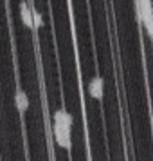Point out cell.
<instances>
[{
	"label": "cell",
	"mask_w": 153,
	"mask_h": 161,
	"mask_svg": "<svg viewBox=\"0 0 153 161\" xmlns=\"http://www.w3.org/2000/svg\"><path fill=\"white\" fill-rule=\"evenodd\" d=\"M52 134H54V141H56L61 148H70V147H72L70 127H65V125L54 121V123H52Z\"/></svg>",
	"instance_id": "6da1fadb"
},
{
	"label": "cell",
	"mask_w": 153,
	"mask_h": 161,
	"mask_svg": "<svg viewBox=\"0 0 153 161\" xmlns=\"http://www.w3.org/2000/svg\"><path fill=\"white\" fill-rule=\"evenodd\" d=\"M88 94L92 96L94 100H103V94H105V80L101 76H95L90 80L88 83Z\"/></svg>",
	"instance_id": "7a4b0ae2"
},
{
	"label": "cell",
	"mask_w": 153,
	"mask_h": 161,
	"mask_svg": "<svg viewBox=\"0 0 153 161\" xmlns=\"http://www.w3.org/2000/svg\"><path fill=\"white\" fill-rule=\"evenodd\" d=\"M20 18H22V22L25 27H29V29H34V24H33V11H31L29 4L22 0L20 2Z\"/></svg>",
	"instance_id": "3957f363"
},
{
	"label": "cell",
	"mask_w": 153,
	"mask_h": 161,
	"mask_svg": "<svg viewBox=\"0 0 153 161\" xmlns=\"http://www.w3.org/2000/svg\"><path fill=\"white\" fill-rule=\"evenodd\" d=\"M52 121L61 123V125H65V127H70V129H72V116H70L65 109L54 110V114H52Z\"/></svg>",
	"instance_id": "277c9868"
},
{
	"label": "cell",
	"mask_w": 153,
	"mask_h": 161,
	"mask_svg": "<svg viewBox=\"0 0 153 161\" xmlns=\"http://www.w3.org/2000/svg\"><path fill=\"white\" fill-rule=\"evenodd\" d=\"M15 103H16V109L20 112H25L29 109V96H27V92H23L22 89H18L15 94Z\"/></svg>",
	"instance_id": "5b68a950"
},
{
	"label": "cell",
	"mask_w": 153,
	"mask_h": 161,
	"mask_svg": "<svg viewBox=\"0 0 153 161\" xmlns=\"http://www.w3.org/2000/svg\"><path fill=\"white\" fill-rule=\"evenodd\" d=\"M31 11H33V24H34V29H38V27H42L43 25V20H42V15L38 13L34 8H31Z\"/></svg>",
	"instance_id": "8992f818"
}]
</instances>
